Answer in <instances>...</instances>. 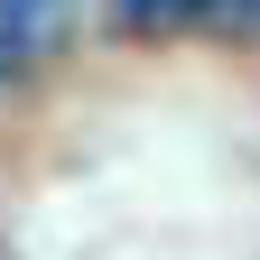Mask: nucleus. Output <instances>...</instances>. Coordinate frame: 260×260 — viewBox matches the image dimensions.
Wrapping results in <instances>:
<instances>
[{"instance_id":"nucleus-1","label":"nucleus","mask_w":260,"mask_h":260,"mask_svg":"<svg viewBox=\"0 0 260 260\" xmlns=\"http://www.w3.org/2000/svg\"><path fill=\"white\" fill-rule=\"evenodd\" d=\"M260 0H112V28L168 38V28H251Z\"/></svg>"},{"instance_id":"nucleus-2","label":"nucleus","mask_w":260,"mask_h":260,"mask_svg":"<svg viewBox=\"0 0 260 260\" xmlns=\"http://www.w3.org/2000/svg\"><path fill=\"white\" fill-rule=\"evenodd\" d=\"M65 28V0H0V84L38 75V56L56 47Z\"/></svg>"}]
</instances>
